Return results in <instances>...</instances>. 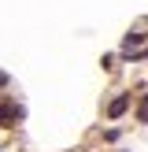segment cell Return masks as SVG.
<instances>
[{
    "mask_svg": "<svg viewBox=\"0 0 148 152\" xmlns=\"http://www.w3.org/2000/svg\"><path fill=\"white\" fill-rule=\"evenodd\" d=\"M137 115H141V123H148V93H144V100H141V111H137Z\"/></svg>",
    "mask_w": 148,
    "mask_h": 152,
    "instance_id": "2",
    "label": "cell"
},
{
    "mask_svg": "<svg viewBox=\"0 0 148 152\" xmlns=\"http://www.w3.org/2000/svg\"><path fill=\"white\" fill-rule=\"evenodd\" d=\"M126 108H130V96H115V100H111V108H107V115H111V119H118Z\"/></svg>",
    "mask_w": 148,
    "mask_h": 152,
    "instance_id": "1",
    "label": "cell"
}]
</instances>
